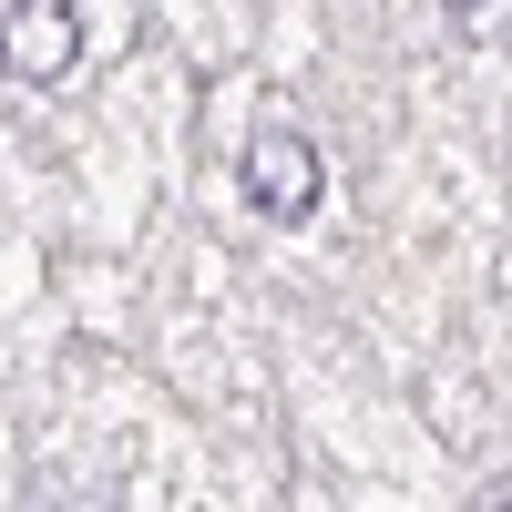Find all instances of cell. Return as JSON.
I'll list each match as a JSON object with an SVG mask.
<instances>
[{
	"instance_id": "obj_1",
	"label": "cell",
	"mask_w": 512,
	"mask_h": 512,
	"mask_svg": "<svg viewBox=\"0 0 512 512\" xmlns=\"http://www.w3.org/2000/svg\"><path fill=\"white\" fill-rule=\"evenodd\" d=\"M236 185H246V205H256L267 226H297V216H318L328 164H318V144L297 134L287 113H277V123H256V134H246V154H236Z\"/></svg>"
},
{
	"instance_id": "obj_2",
	"label": "cell",
	"mask_w": 512,
	"mask_h": 512,
	"mask_svg": "<svg viewBox=\"0 0 512 512\" xmlns=\"http://www.w3.org/2000/svg\"><path fill=\"white\" fill-rule=\"evenodd\" d=\"M72 62H82L72 0H0V72L11 82H72Z\"/></svg>"
},
{
	"instance_id": "obj_3",
	"label": "cell",
	"mask_w": 512,
	"mask_h": 512,
	"mask_svg": "<svg viewBox=\"0 0 512 512\" xmlns=\"http://www.w3.org/2000/svg\"><path fill=\"white\" fill-rule=\"evenodd\" d=\"M451 41H512V0H441Z\"/></svg>"
}]
</instances>
